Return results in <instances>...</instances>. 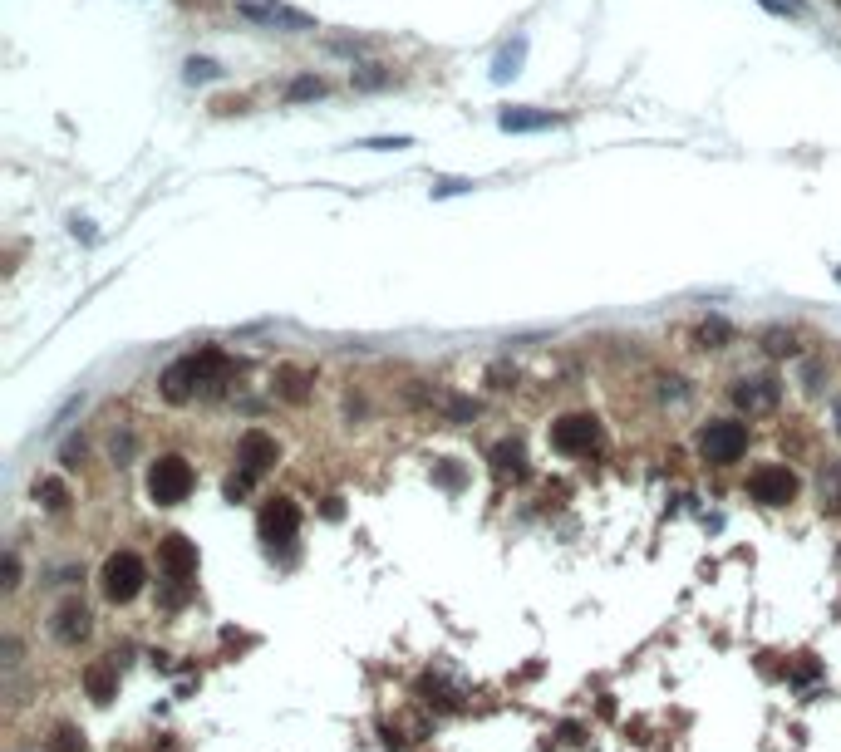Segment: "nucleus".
<instances>
[{"mask_svg":"<svg viewBox=\"0 0 841 752\" xmlns=\"http://www.w3.org/2000/svg\"><path fill=\"white\" fill-rule=\"evenodd\" d=\"M546 438H551V448H556L561 458H591V453H601L605 428L596 413H566V418L551 423Z\"/></svg>","mask_w":841,"mask_h":752,"instance_id":"obj_1","label":"nucleus"},{"mask_svg":"<svg viewBox=\"0 0 841 752\" xmlns=\"http://www.w3.org/2000/svg\"><path fill=\"white\" fill-rule=\"evenodd\" d=\"M143 585H148V566H143V556H138V551H114V556L104 561V571H99V590H104V600H109V605H128V600H138V595H143Z\"/></svg>","mask_w":841,"mask_h":752,"instance_id":"obj_2","label":"nucleus"},{"mask_svg":"<svg viewBox=\"0 0 841 752\" xmlns=\"http://www.w3.org/2000/svg\"><path fill=\"white\" fill-rule=\"evenodd\" d=\"M192 487H197V472L187 458L178 453H168V458H158V463L148 467V497L158 502V507H178L192 497Z\"/></svg>","mask_w":841,"mask_h":752,"instance_id":"obj_3","label":"nucleus"},{"mask_svg":"<svg viewBox=\"0 0 841 752\" xmlns=\"http://www.w3.org/2000/svg\"><path fill=\"white\" fill-rule=\"evenodd\" d=\"M699 453H704V463H714V467L738 463V458L748 453V423H738V418H709V423L699 428Z\"/></svg>","mask_w":841,"mask_h":752,"instance_id":"obj_4","label":"nucleus"},{"mask_svg":"<svg viewBox=\"0 0 841 752\" xmlns=\"http://www.w3.org/2000/svg\"><path fill=\"white\" fill-rule=\"evenodd\" d=\"M256 531L271 551H291L296 536H301V507L291 497H266L261 512H256Z\"/></svg>","mask_w":841,"mask_h":752,"instance_id":"obj_5","label":"nucleus"},{"mask_svg":"<svg viewBox=\"0 0 841 752\" xmlns=\"http://www.w3.org/2000/svg\"><path fill=\"white\" fill-rule=\"evenodd\" d=\"M748 497L763 502V507H787V502L797 497V472L782 463H763L748 477Z\"/></svg>","mask_w":841,"mask_h":752,"instance_id":"obj_6","label":"nucleus"},{"mask_svg":"<svg viewBox=\"0 0 841 752\" xmlns=\"http://www.w3.org/2000/svg\"><path fill=\"white\" fill-rule=\"evenodd\" d=\"M733 404L743 408L748 418H768V413H778V404H782V384L768 379V374H743V379L733 384Z\"/></svg>","mask_w":841,"mask_h":752,"instance_id":"obj_7","label":"nucleus"},{"mask_svg":"<svg viewBox=\"0 0 841 752\" xmlns=\"http://www.w3.org/2000/svg\"><path fill=\"white\" fill-rule=\"evenodd\" d=\"M276 463H281V443H276L266 428H246V433L237 438V467L241 472L261 477V472H271Z\"/></svg>","mask_w":841,"mask_h":752,"instance_id":"obj_8","label":"nucleus"},{"mask_svg":"<svg viewBox=\"0 0 841 752\" xmlns=\"http://www.w3.org/2000/svg\"><path fill=\"white\" fill-rule=\"evenodd\" d=\"M158 571H163V580H187L192 585V576H197V541H187V536H163L158 541Z\"/></svg>","mask_w":841,"mask_h":752,"instance_id":"obj_9","label":"nucleus"},{"mask_svg":"<svg viewBox=\"0 0 841 752\" xmlns=\"http://www.w3.org/2000/svg\"><path fill=\"white\" fill-rule=\"evenodd\" d=\"M50 635H55V644H64V649H79L84 639L94 635L89 605H84V600H64L60 610H55V620H50Z\"/></svg>","mask_w":841,"mask_h":752,"instance_id":"obj_10","label":"nucleus"},{"mask_svg":"<svg viewBox=\"0 0 841 752\" xmlns=\"http://www.w3.org/2000/svg\"><path fill=\"white\" fill-rule=\"evenodd\" d=\"M197 389H202V374H197V359H192V354L173 359V364L158 374V394H163L168 404H187Z\"/></svg>","mask_w":841,"mask_h":752,"instance_id":"obj_11","label":"nucleus"},{"mask_svg":"<svg viewBox=\"0 0 841 752\" xmlns=\"http://www.w3.org/2000/svg\"><path fill=\"white\" fill-rule=\"evenodd\" d=\"M271 384H276V399H286V404H305L315 394V374H305L296 364H281Z\"/></svg>","mask_w":841,"mask_h":752,"instance_id":"obj_12","label":"nucleus"},{"mask_svg":"<svg viewBox=\"0 0 841 752\" xmlns=\"http://www.w3.org/2000/svg\"><path fill=\"white\" fill-rule=\"evenodd\" d=\"M241 15L266 20V25H296V30H310V15L286 10V5H276V0H241Z\"/></svg>","mask_w":841,"mask_h":752,"instance_id":"obj_13","label":"nucleus"},{"mask_svg":"<svg viewBox=\"0 0 841 752\" xmlns=\"http://www.w3.org/2000/svg\"><path fill=\"white\" fill-rule=\"evenodd\" d=\"M84 694L94 698V703H109V698H119V669H114L109 659H94V664L84 669Z\"/></svg>","mask_w":841,"mask_h":752,"instance_id":"obj_14","label":"nucleus"},{"mask_svg":"<svg viewBox=\"0 0 841 752\" xmlns=\"http://www.w3.org/2000/svg\"><path fill=\"white\" fill-rule=\"evenodd\" d=\"M497 123H502L507 133H537V128H556L561 118L551 114V109H541V114H532V109H502Z\"/></svg>","mask_w":841,"mask_h":752,"instance_id":"obj_15","label":"nucleus"},{"mask_svg":"<svg viewBox=\"0 0 841 752\" xmlns=\"http://www.w3.org/2000/svg\"><path fill=\"white\" fill-rule=\"evenodd\" d=\"M35 502L45 507V512H69V487H64L60 477H35Z\"/></svg>","mask_w":841,"mask_h":752,"instance_id":"obj_16","label":"nucleus"},{"mask_svg":"<svg viewBox=\"0 0 841 752\" xmlns=\"http://www.w3.org/2000/svg\"><path fill=\"white\" fill-rule=\"evenodd\" d=\"M522 59H527V40H512V45H502V55L492 59V79H497V84H507V79L522 69Z\"/></svg>","mask_w":841,"mask_h":752,"instance_id":"obj_17","label":"nucleus"},{"mask_svg":"<svg viewBox=\"0 0 841 752\" xmlns=\"http://www.w3.org/2000/svg\"><path fill=\"white\" fill-rule=\"evenodd\" d=\"M325 89H330V84H325L320 74H296V79L286 84V99H291V104H305V99H325Z\"/></svg>","mask_w":841,"mask_h":752,"instance_id":"obj_18","label":"nucleus"},{"mask_svg":"<svg viewBox=\"0 0 841 752\" xmlns=\"http://www.w3.org/2000/svg\"><path fill=\"white\" fill-rule=\"evenodd\" d=\"M45 752H89V743H84V733H79V728L60 723V728L45 738Z\"/></svg>","mask_w":841,"mask_h":752,"instance_id":"obj_19","label":"nucleus"},{"mask_svg":"<svg viewBox=\"0 0 841 752\" xmlns=\"http://www.w3.org/2000/svg\"><path fill=\"white\" fill-rule=\"evenodd\" d=\"M182 79H187V84H207V79H222V64H217V59H207V55H192L187 64H182Z\"/></svg>","mask_w":841,"mask_h":752,"instance_id":"obj_20","label":"nucleus"},{"mask_svg":"<svg viewBox=\"0 0 841 752\" xmlns=\"http://www.w3.org/2000/svg\"><path fill=\"white\" fill-rule=\"evenodd\" d=\"M350 79H355V89H384V84L394 79V69H384V64H360Z\"/></svg>","mask_w":841,"mask_h":752,"instance_id":"obj_21","label":"nucleus"},{"mask_svg":"<svg viewBox=\"0 0 841 752\" xmlns=\"http://www.w3.org/2000/svg\"><path fill=\"white\" fill-rule=\"evenodd\" d=\"M492 467L497 472H522V448L517 443H497L492 448Z\"/></svg>","mask_w":841,"mask_h":752,"instance_id":"obj_22","label":"nucleus"},{"mask_svg":"<svg viewBox=\"0 0 841 752\" xmlns=\"http://www.w3.org/2000/svg\"><path fill=\"white\" fill-rule=\"evenodd\" d=\"M699 340H704V345L714 340V349H723V340H733V330H728V320L714 315V320H704V325H699Z\"/></svg>","mask_w":841,"mask_h":752,"instance_id":"obj_23","label":"nucleus"},{"mask_svg":"<svg viewBox=\"0 0 841 752\" xmlns=\"http://www.w3.org/2000/svg\"><path fill=\"white\" fill-rule=\"evenodd\" d=\"M763 349H768V354H792V335H787V330H763Z\"/></svg>","mask_w":841,"mask_h":752,"instance_id":"obj_24","label":"nucleus"},{"mask_svg":"<svg viewBox=\"0 0 841 752\" xmlns=\"http://www.w3.org/2000/svg\"><path fill=\"white\" fill-rule=\"evenodd\" d=\"M251 482H256L251 472H232V477H227V502H237V497H246V492H251Z\"/></svg>","mask_w":841,"mask_h":752,"instance_id":"obj_25","label":"nucleus"},{"mask_svg":"<svg viewBox=\"0 0 841 752\" xmlns=\"http://www.w3.org/2000/svg\"><path fill=\"white\" fill-rule=\"evenodd\" d=\"M5 590H20V556H5Z\"/></svg>","mask_w":841,"mask_h":752,"instance_id":"obj_26","label":"nucleus"},{"mask_svg":"<svg viewBox=\"0 0 841 752\" xmlns=\"http://www.w3.org/2000/svg\"><path fill=\"white\" fill-rule=\"evenodd\" d=\"M364 148H379V153H394V148H409V138H374V143H364Z\"/></svg>","mask_w":841,"mask_h":752,"instance_id":"obj_27","label":"nucleus"},{"mask_svg":"<svg viewBox=\"0 0 841 752\" xmlns=\"http://www.w3.org/2000/svg\"><path fill=\"white\" fill-rule=\"evenodd\" d=\"M438 482H443V487H458L463 472H458V467H438Z\"/></svg>","mask_w":841,"mask_h":752,"instance_id":"obj_28","label":"nucleus"},{"mask_svg":"<svg viewBox=\"0 0 841 752\" xmlns=\"http://www.w3.org/2000/svg\"><path fill=\"white\" fill-rule=\"evenodd\" d=\"M832 423H837V433H841V399L832 404Z\"/></svg>","mask_w":841,"mask_h":752,"instance_id":"obj_29","label":"nucleus"},{"mask_svg":"<svg viewBox=\"0 0 841 752\" xmlns=\"http://www.w3.org/2000/svg\"><path fill=\"white\" fill-rule=\"evenodd\" d=\"M837 5H841V0H837Z\"/></svg>","mask_w":841,"mask_h":752,"instance_id":"obj_30","label":"nucleus"}]
</instances>
